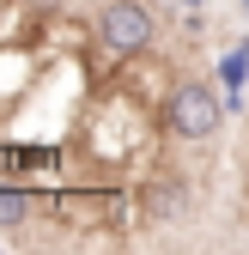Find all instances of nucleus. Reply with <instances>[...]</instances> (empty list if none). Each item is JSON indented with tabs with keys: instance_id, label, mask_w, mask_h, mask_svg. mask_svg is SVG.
<instances>
[{
	"instance_id": "nucleus-1",
	"label": "nucleus",
	"mask_w": 249,
	"mask_h": 255,
	"mask_svg": "<svg viewBox=\"0 0 249 255\" xmlns=\"http://www.w3.org/2000/svg\"><path fill=\"white\" fill-rule=\"evenodd\" d=\"M164 128L176 140H213L219 134V98H213V85H201V79L176 85L170 104H164Z\"/></svg>"
},
{
	"instance_id": "nucleus-2",
	"label": "nucleus",
	"mask_w": 249,
	"mask_h": 255,
	"mask_svg": "<svg viewBox=\"0 0 249 255\" xmlns=\"http://www.w3.org/2000/svg\"><path fill=\"white\" fill-rule=\"evenodd\" d=\"M152 30L158 24H152V12L140 0H110L104 18H98V43L116 55H140V49H152Z\"/></svg>"
},
{
	"instance_id": "nucleus-3",
	"label": "nucleus",
	"mask_w": 249,
	"mask_h": 255,
	"mask_svg": "<svg viewBox=\"0 0 249 255\" xmlns=\"http://www.w3.org/2000/svg\"><path fill=\"white\" fill-rule=\"evenodd\" d=\"M24 213H30V201L12 195V188H0V225H24Z\"/></svg>"
}]
</instances>
